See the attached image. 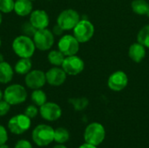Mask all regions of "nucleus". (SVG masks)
Here are the masks:
<instances>
[{
  "label": "nucleus",
  "instance_id": "nucleus-34",
  "mask_svg": "<svg viewBox=\"0 0 149 148\" xmlns=\"http://www.w3.org/2000/svg\"><path fill=\"white\" fill-rule=\"evenodd\" d=\"M52 148H67L65 146H64L63 144H58L56 146H54Z\"/></svg>",
  "mask_w": 149,
  "mask_h": 148
},
{
  "label": "nucleus",
  "instance_id": "nucleus-37",
  "mask_svg": "<svg viewBox=\"0 0 149 148\" xmlns=\"http://www.w3.org/2000/svg\"><path fill=\"white\" fill-rule=\"evenodd\" d=\"M0 148H10L6 144H3V145H1L0 146Z\"/></svg>",
  "mask_w": 149,
  "mask_h": 148
},
{
  "label": "nucleus",
  "instance_id": "nucleus-40",
  "mask_svg": "<svg viewBox=\"0 0 149 148\" xmlns=\"http://www.w3.org/2000/svg\"><path fill=\"white\" fill-rule=\"evenodd\" d=\"M31 1H34V0H31Z\"/></svg>",
  "mask_w": 149,
  "mask_h": 148
},
{
  "label": "nucleus",
  "instance_id": "nucleus-41",
  "mask_svg": "<svg viewBox=\"0 0 149 148\" xmlns=\"http://www.w3.org/2000/svg\"><path fill=\"white\" fill-rule=\"evenodd\" d=\"M48 1H50V0H48Z\"/></svg>",
  "mask_w": 149,
  "mask_h": 148
},
{
  "label": "nucleus",
  "instance_id": "nucleus-5",
  "mask_svg": "<svg viewBox=\"0 0 149 148\" xmlns=\"http://www.w3.org/2000/svg\"><path fill=\"white\" fill-rule=\"evenodd\" d=\"M35 46L37 49L45 51L50 50L54 44V34L48 29L37 30L36 33L32 37Z\"/></svg>",
  "mask_w": 149,
  "mask_h": 148
},
{
  "label": "nucleus",
  "instance_id": "nucleus-11",
  "mask_svg": "<svg viewBox=\"0 0 149 148\" xmlns=\"http://www.w3.org/2000/svg\"><path fill=\"white\" fill-rule=\"evenodd\" d=\"M46 83L45 72L41 70H31L24 77V84L30 89H41Z\"/></svg>",
  "mask_w": 149,
  "mask_h": 148
},
{
  "label": "nucleus",
  "instance_id": "nucleus-12",
  "mask_svg": "<svg viewBox=\"0 0 149 148\" xmlns=\"http://www.w3.org/2000/svg\"><path fill=\"white\" fill-rule=\"evenodd\" d=\"M41 117L47 121H55L62 115L61 107L53 102H46L39 108Z\"/></svg>",
  "mask_w": 149,
  "mask_h": 148
},
{
  "label": "nucleus",
  "instance_id": "nucleus-19",
  "mask_svg": "<svg viewBox=\"0 0 149 148\" xmlns=\"http://www.w3.org/2000/svg\"><path fill=\"white\" fill-rule=\"evenodd\" d=\"M31 67H32V64L31 58H19V59L17 60V62L14 66V71L17 74L25 75L31 70Z\"/></svg>",
  "mask_w": 149,
  "mask_h": 148
},
{
  "label": "nucleus",
  "instance_id": "nucleus-13",
  "mask_svg": "<svg viewBox=\"0 0 149 148\" xmlns=\"http://www.w3.org/2000/svg\"><path fill=\"white\" fill-rule=\"evenodd\" d=\"M128 77L123 71H116L110 75L107 80L108 87L114 92H120L127 87Z\"/></svg>",
  "mask_w": 149,
  "mask_h": 148
},
{
  "label": "nucleus",
  "instance_id": "nucleus-27",
  "mask_svg": "<svg viewBox=\"0 0 149 148\" xmlns=\"http://www.w3.org/2000/svg\"><path fill=\"white\" fill-rule=\"evenodd\" d=\"M22 29H23L24 35H26V36H29V37H33L34 34L37 31V29L30 23V21L28 23H25L23 25Z\"/></svg>",
  "mask_w": 149,
  "mask_h": 148
},
{
  "label": "nucleus",
  "instance_id": "nucleus-28",
  "mask_svg": "<svg viewBox=\"0 0 149 148\" xmlns=\"http://www.w3.org/2000/svg\"><path fill=\"white\" fill-rule=\"evenodd\" d=\"M38 109L37 108V106H34V105H30L28 106L25 110H24V114L26 116H28L30 119H33L35 118L38 113Z\"/></svg>",
  "mask_w": 149,
  "mask_h": 148
},
{
  "label": "nucleus",
  "instance_id": "nucleus-36",
  "mask_svg": "<svg viewBox=\"0 0 149 148\" xmlns=\"http://www.w3.org/2000/svg\"><path fill=\"white\" fill-rule=\"evenodd\" d=\"M3 61H4V60H3V56L2 53H0V63L3 62Z\"/></svg>",
  "mask_w": 149,
  "mask_h": 148
},
{
  "label": "nucleus",
  "instance_id": "nucleus-33",
  "mask_svg": "<svg viewBox=\"0 0 149 148\" xmlns=\"http://www.w3.org/2000/svg\"><path fill=\"white\" fill-rule=\"evenodd\" d=\"M79 148H98L96 146H93V145H91V144H88V143H85L83 145H81Z\"/></svg>",
  "mask_w": 149,
  "mask_h": 148
},
{
  "label": "nucleus",
  "instance_id": "nucleus-2",
  "mask_svg": "<svg viewBox=\"0 0 149 148\" xmlns=\"http://www.w3.org/2000/svg\"><path fill=\"white\" fill-rule=\"evenodd\" d=\"M31 137L37 146L46 147L54 141V129L48 125H38L32 131Z\"/></svg>",
  "mask_w": 149,
  "mask_h": 148
},
{
  "label": "nucleus",
  "instance_id": "nucleus-24",
  "mask_svg": "<svg viewBox=\"0 0 149 148\" xmlns=\"http://www.w3.org/2000/svg\"><path fill=\"white\" fill-rule=\"evenodd\" d=\"M137 41L143 46L149 48V24L142 27L137 35Z\"/></svg>",
  "mask_w": 149,
  "mask_h": 148
},
{
  "label": "nucleus",
  "instance_id": "nucleus-4",
  "mask_svg": "<svg viewBox=\"0 0 149 148\" xmlns=\"http://www.w3.org/2000/svg\"><path fill=\"white\" fill-rule=\"evenodd\" d=\"M27 99L26 89L19 85H10L3 91V99L7 101L10 106H17L24 103Z\"/></svg>",
  "mask_w": 149,
  "mask_h": 148
},
{
  "label": "nucleus",
  "instance_id": "nucleus-22",
  "mask_svg": "<svg viewBox=\"0 0 149 148\" xmlns=\"http://www.w3.org/2000/svg\"><path fill=\"white\" fill-rule=\"evenodd\" d=\"M31 101L34 103V105L39 107L47 102V96L45 92L42 91L41 89L33 90L31 95Z\"/></svg>",
  "mask_w": 149,
  "mask_h": 148
},
{
  "label": "nucleus",
  "instance_id": "nucleus-18",
  "mask_svg": "<svg viewBox=\"0 0 149 148\" xmlns=\"http://www.w3.org/2000/svg\"><path fill=\"white\" fill-rule=\"evenodd\" d=\"M14 75V71L12 66L5 61L0 63V83L8 84L10 83Z\"/></svg>",
  "mask_w": 149,
  "mask_h": 148
},
{
  "label": "nucleus",
  "instance_id": "nucleus-10",
  "mask_svg": "<svg viewBox=\"0 0 149 148\" xmlns=\"http://www.w3.org/2000/svg\"><path fill=\"white\" fill-rule=\"evenodd\" d=\"M61 67L67 75L75 76L83 72L85 68V63L77 55L67 56L65 58Z\"/></svg>",
  "mask_w": 149,
  "mask_h": 148
},
{
  "label": "nucleus",
  "instance_id": "nucleus-15",
  "mask_svg": "<svg viewBox=\"0 0 149 148\" xmlns=\"http://www.w3.org/2000/svg\"><path fill=\"white\" fill-rule=\"evenodd\" d=\"M49 16L44 10H34L30 14V23L37 29H45L49 25Z\"/></svg>",
  "mask_w": 149,
  "mask_h": 148
},
{
  "label": "nucleus",
  "instance_id": "nucleus-35",
  "mask_svg": "<svg viewBox=\"0 0 149 148\" xmlns=\"http://www.w3.org/2000/svg\"><path fill=\"white\" fill-rule=\"evenodd\" d=\"M3 99V92H2V90L0 89V100H2Z\"/></svg>",
  "mask_w": 149,
  "mask_h": 148
},
{
  "label": "nucleus",
  "instance_id": "nucleus-20",
  "mask_svg": "<svg viewBox=\"0 0 149 148\" xmlns=\"http://www.w3.org/2000/svg\"><path fill=\"white\" fill-rule=\"evenodd\" d=\"M132 10L134 13L144 16H149V3L146 0H134L131 3Z\"/></svg>",
  "mask_w": 149,
  "mask_h": 148
},
{
  "label": "nucleus",
  "instance_id": "nucleus-32",
  "mask_svg": "<svg viewBox=\"0 0 149 148\" xmlns=\"http://www.w3.org/2000/svg\"><path fill=\"white\" fill-rule=\"evenodd\" d=\"M63 31H64V30H63L58 24H56V25L53 27V29H52V33H53L54 35H56V36H60V35H62V34H63Z\"/></svg>",
  "mask_w": 149,
  "mask_h": 148
},
{
  "label": "nucleus",
  "instance_id": "nucleus-16",
  "mask_svg": "<svg viewBox=\"0 0 149 148\" xmlns=\"http://www.w3.org/2000/svg\"><path fill=\"white\" fill-rule=\"evenodd\" d=\"M128 56L134 62L140 63L146 57V47L139 42L134 43L128 49Z\"/></svg>",
  "mask_w": 149,
  "mask_h": 148
},
{
  "label": "nucleus",
  "instance_id": "nucleus-38",
  "mask_svg": "<svg viewBox=\"0 0 149 148\" xmlns=\"http://www.w3.org/2000/svg\"><path fill=\"white\" fill-rule=\"evenodd\" d=\"M2 20H3V17H2V14H1V11H0V24H2Z\"/></svg>",
  "mask_w": 149,
  "mask_h": 148
},
{
  "label": "nucleus",
  "instance_id": "nucleus-6",
  "mask_svg": "<svg viewBox=\"0 0 149 148\" xmlns=\"http://www.w3.org/2000/svg\"><path fill=\"white\" fill-rule=\"evenodd\" d=\"M79 21V14L75 10L67 9L59 13L57 18V24H58L64 31H70L73 30Z\"/></svg>",
  "mask_w": 149,
  "mask_h": 148
},
{
  "label": "nucleus",
  "instance_id": "nucleus-26",
  "mask_svg": "<svg viewBox=\"0 0 149 148\" xmlns=\"http://www.w3.org/2000/svg\"><path fill=\"white\" fill-rule=\"evenodd\" d=\"M15 0H0V11L10 13L14 10Z\"/></svg>",
  "mask_w": 149,
  "mask_h": 148
},
{
  "label": "nucleus",
  "instance_id": "nucleus-23",
  "mask_svg": "<svg viewBox=\"0 0 149 148\" xmlns=\"http://www.w3.org/2000/svg\"><path fill=\"white\" fill-rule=\"evenodd\" d=\"M70 133L67 129L64 127H58L54 130V141L58 144H64L68 141Z\"/></svg>",
  "mask_w": 149,
  "mask_h": 148
},
{
  "label": "nucleus",
  "instance_id": "nucleus-17",
  "mask_svg": "<svg viewBox=\"0 0 149 148\" xmlns=\"http://www.w3.org/2000/svg\"><path fill=\"white\" fill-rule=\"evenodd\" d=\"M32 1L31 0H15L14 11L19 17H26L32 11Z\"/></svg>",
  "mask_w": 149,
  "mask_h": 148
},
{
  "label": "nucleus",
  "instance_id": "nucleus-31",
  "mask_svg": "<svg viewBox=\"0 0 149 148\" xmlns=\"http://www.w3.org/2000/svg\"><path fill=\"white\" fill-rule=\"evenodd\" d=\"M14 148H32V146H31V144L28 140H18L16 143Z\"/></svg>",
  "mask_w": 149,
  "mask_h": 148
},
{
  "label": "nucleus",
  "instance_id": "nucleus-3",
  "mask_svg": "<svg viewBox=\"0 0 149 148\" xmlns=\"http://www.w3.org/2000/svg\"><path fill=\"white\" fill-rule=\"evenodd\" d=\"M106 138V130L105 127L98 122H93L89 124L84 133V139L86 143L100 146Z\"/></svg>",
  "mask_w": 149,
  "mask_h": 148
},
{
  "label": "nucleus",
  "instance_id": "nucleus-21",
  "mask_svg": "<svg viewBox=\"0 0 149 148\" xmlns=\"http://www.w3.org/2000/svg\"><path fill=\"white\" fill-rule=\"evenodd\" d=\"M65 56L59 50H52L48 53V61L54 66H61Z\"/></svg>",
  "mask_w": 149,
  "mask_h": 148
},
{
  "label": "nucleus",
  "instance_id": "nucleus-1",
  "mask_svg": "<svg viewBox=\"0 0 149 148\" xmlns=\"http://www.w3.org/2000/svg\"><path fill=\"white\" fill-rule=\"evenodd\" d=\"M12 50L19 58H31L35 51L36 46L33 39L26 35H21L15 38L12 42Z\"/></svg>",
  "mask_w": 149,
  "mask_h": 148
},
{
  "label": "nucleus",
  "instance_id": "nucleus-25",
  "mask_svg": "<svg viewBox=\"0 0 149 148\" xmlns=\"http://www.w3.org/2000/svg\"><path fill=\"white\" fill-rule=\"evenodd\" d=\"M69 102L73 106L76 111H82L86 107H87L89 101L86 98H77V99H71Z\"/></svg>",
  "mask_w": 149,
  "mask_h": 148
},
{
  "label": "nucleus",
  "instance_id": "nucleus-30",
  "mask_svg": "<svg viewBox=\"0 0 149 148\" xmlns=\"http://www.w3.org/2000/svg\"><path fill=\"white\" fill-rule=\"evenodd\" d=\"M8 140V133L4 126L0 125V146L6 143Z\"/></svg>",
  "mask_w": 149,
  "mask_h": 148
},
{
  "label": "nucleus",
  "instance_id": "nucleus-7",
  "mask_svg": "<svg viewBox=\"0 0 149 148\" xmlns=\"http://www.w3.org/2000/svg\"><path fill=\"white\" fill-rule=\"evenodd\" d=\"M94 35V25L86 19L80 20L73 28V36L79 43L88 42Z\"/></svg>",
  "mask_w": 149,
  "mask_h": 148
},
{
  "label": "nucleus",
  "instance_id": "nucleus-29",
  "mask_svg": "<svg viewBox=\"0 0 149 148\" xmlns=\"http://www.w3.org/2000/svg\"><path fill=\"white\" fill-rule=\"evenodd\" d=\"M10 109V105L4 99L0 100V116L3 117L6 115Z\"/></svg>",
  "mask_w": 149,
  "mask_h": 148
},
{
  "label": "nucleus",
  "instance_id": "nucleus-9",
  "mask_svg": "<svg viewBox=\"0 0 149 148\" xmlns=\"http://www.w3.org/2000/svg\"><path fill=\"white\" fill-rule=\"evenodd\" d=\"M79 42L72 35H64L60 38L58 43V50L65 56L76 55L79 50Z\"/></svg>",
  "mask_w": 149,
  "mask_h": 148
},
{
  "label": "nucleus",
  "instance_id": "nucleus-39",
  "mask_svg": "<svg viewBox=\"0 0 149 148\" xmlns=\"http://www.w3.org/2000/svg\"><path fill=\"white\" fill-rule=\"evenodd\" d=\"M1 44H2V41H1V38H0V46H1Z\"/></svg>",
  "mask_w": 149,
  "mask_h": 148
},
{
  "label": "nucleus",
  "instance_id": "nucleus-14",
  "mask_svg": "<svg viewBox=\"0 0 149 148\" xmlns=\"http://www.w3.org/2000/svg\"><path fill=\"white\" fill-rule=\"evenodd\" d=\"M65 72L59 66H54L45 72L46 82L52 86H60L66 79Z\"/></svg>",
  "mask_w": 149,
  "mask_h": 148
},
{
  "label": "nucleus",
  "instance_id": "nucleus-8",
  "mask_svg": "<svg viewBox=\"0 0 149 148\" xmlns=\"http://www.w3.org/2000/svg\"><path fill=\"white\" fill-rule=\"evenodd\" d=\"M31 119L24 114H17L8 121V129L11 133L19 135L25 133L31 125Z\"/></svg>",
  "mask_w": 149,
  "mask_h": 148
}]
</instances>
